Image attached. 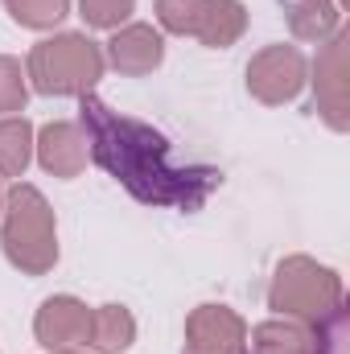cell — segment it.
<instances>
[{
	"label": "cell",
	"instance_id": "obj_16",
	"mask_svg": "<svg viewBox=\"0 0 350 354\" xmlns=\"http://www.w3.org/2000/svg\"><path fill=\"white\" fill-rule=\"evenodd\" d=\"M4 8L25 29H54L71 12V0H4Z\"/></svg>",
	"mask_w": 350,
	"mask_h": 354
},
{
	"label": "cell",
	"instance_id": "obj_4",
	"mask_svg": "<svg viewBox=\"0 0 350 354\" xmlns=\"http://www.w3.org/2000/svg\"><path fill=\"white\" fill-rule=\"evenodd\" d=\"M103 50L87 33H54L29 50L25 79L42 95H87L103 79Z\"/></svg>",
	"mask_w": 350,
	"mask_h": 354
},
{
	"label": "cell",
	"instance_id": "obj_14",
	"mask_svg": "<svg viewBox=\"0 0 350 354\" xmlns=\"http://www.w3.org/2000/svg\"><path fill=\"white\" fill-rule=\"evenodd\" d=\"M136 338V317L124 305H99L91 309V338L87 346L99 354H120L132 346Z\"/></svg>",
	"mask_w": 350,
	"mask_h": 354
},
{
	"label": "cell",
	"instance_id": "obj_12",
	"mask_svg": "<svg viewBox=\"0 0 350 354\" xmlns=\"http://www.w3.org/2000/svg\"><path fill=\"white\" fill-rule=\"evenodd\" d=\"M248 354H317V334L301 322H264L248 338Z\"/></svg>",
	"mask_w": 350,
	"mask_h": 354
},
{
	"label": "cell",
	"instance_id": "obj_15",
	"mask_svg": "<svg viewBox=\"0 0 350 354\" xmlns=\"http://www.w3.org/2000/svg\"><path fill=\"white\" fill-rule=\"evenodd\" d=\"M33 161V128L25 115L0 120V177H21Z\"/></svg>",
	"mask_w": 350,
	"mask_h": 354
},
{
	"label": "cell",
	"instance_id": "obj_8",
	"mask_svg": "<svg viewBox=\"0 0 350 354\" xmlns=\"http://www.w3.org/2000/svg\"><path fill=\"white\" fill-rule=\"evenodd\" d=\"M33 334L46 351H75L87 346L91 338V309L79 297H50L37 317H33Z\"/></svg>",
	"mask_w": 350,
	"mask_h": 354
},
{
	"label": "cell",
	"instance_id": "obj_22",
	"mask_svg": "<svg viewBox=\"0 0 350 354\" xmlns=\"http://www.w3.org/2000/svg\"><path fill=\"white\" fill-rule=\"evenodd\" d=\"M0 210H4V194H0Z\"/></svg>",
	"mask_w": 350,
	"mask_h": 354
},
{
	"label": "cell",
	"instance_id": "obj_10",
	"mask_svg": "<svg viewBox=\"0 0 350 354\" xmlns=\"http://www.w3.org/2000/svg\"><path fill=\"white\" fill-rule=\"evenodd\" d=\"M37 149V161L42 169L54 177H79L87 169V136L79 124H66V120H54L37 132L33 140Z\"/></svg>",
	"mask_w": 350,
	"mask_h": 354
},
{
	"label": "cell",
	"instance_id": "obj_13",
	"mask_svg": "<svg viewBox=\"0 0 350 354\" xmlns=\"http://www.w3.org/2000/svg\"><path fill=\"white\" fill-rule=\"evenodd\" d=\"M243 29H248V8L239 0H210L194 37L202 46H210V50H227V46H235L243 37Z\"/></svg>",
	"mask_w": 350,
	"mask_h": 354
},
{
	"label": "cell",
	"instance_id": "obj_2",
	"mask_svg": "<svg viewBox=\"0 0 350 354\" xmlns=\"http://www.w3.org/2000/svg\"><path fill=\"white\" fill-rule=\"evenodd\" d=\"M0 248L8 264L21 268L25 276H46L58 264V231H54V210L42 198L37 185L17 181L4 198V231Z\"/></svg>",
	"mask_w": 350,
	"mask_h": 354
},
{
	"label": "cell",
	"instance_id": "obj_19",
	"mask_svg": "<svg viewBox=\"0 0 350 354\" xmlns=\"http://www.w3.org/2000/svg\"><path fill=\"white\" fill-rule=\"evenodd\" d=\"M79 8L91 29H120L132 17L136 0H79Z\"/></svg>",
	"mask_w": 350,
	"mask_h": 354
},
{
	"label": "cell",
	"instance_id": "obj_11",
	"mask_svg": "<svg viewBox=\"0 0 350 354\" xmlns=\"http://www.w3.org/2000/svg\"><path fill=\"white\" fill-rule=\"evenodd\" d=\"M280 8H284V21L297 41L322 46L338 33V21H342V8L334 0H280Z\"/></svg>",
	"mask_w": 350,
	"mask_h": 354
},
{
	"label": "cell",
	"instance_id": "obj_5",
	"mask_svg": "<svg viewBox=\"0 0 350 354\" xmlns=\"http://www.w3.org/2000/svg\"><path fill=\"white\" fill-rule=\"evenodd\" d=\"M301 87H305V58L297 46H264L248 62V91L268 107L297 99Z\"/></svg>",
	"mask_w": 350,
	"mask_h": 354
},
{
	"label": "cell",
	"instance_id": "obj_3",
	"mask_svg": "<svg viewBox=\"0 0 350 354\" xmlns=\"http://www.w3.org/2000/svg\"><path fill=\"white\" fill-rule=\"evenodd\" d=\"M268 305L301 326H330L342 313V280L338 272L309 256H288L276 268L272 288H268Z\"/></svg>",
	"mask_w": 350,
	"mask_h": 354
},
{
	"label": "cell",
	"instance_id": "obj_20",
	"mask_svg": "<svg viewBox=\"0 0 350 354\" xmlns=\"http://www.w3.org/2000/svg\"><path fill=\"white\" fill-rule=\"evenodd\" d=\"M54 354H83V351H54Z\"/></svg>",
	"mask_w": 350,
	"mask_h": 354
},
{
	"label": "cell",
	"instance_id": "obj_21",
	"mask_svg": "<svg viewBox=\"0 0 350 354\" xmlns=\"http://www.w3.org/2000/svg\"><path fill=\"white\" fill-rule=\"evenodd\" d=\"M334 4H338V8H347V0H334Z\"/></svg>",
	"mask_w": 350,
	"mask_h": 354
},
{
	"label": "cell",
	"instance_id": "obj_1",
	"mask_svg": "<svg viewBox=\"0 0 350 354\" xmlns=\"http://www.w3.org/2000/svg\"><path fill=\"white\" fill-rule=\"evenodd\" d=\"M83 136L99 169L116 177L132 198L149 206L198 210L219 185L214 169H185L169 153V140L140 120L111 111L103 99L83 95Z\"/></svg>",
	"mask_w": 350,
	"mask_h": 354
},
{
	"label": "cell",
	"instance_id": "obj_9",
	"mask_svg": "<svg viewBox=\"0 0 350 354\" xmlns=\"http://www.w3.org/2000/svg\"><path fill=\"white\" fill-rule=\"evenodd\" d=\"M120 75L128 79H140V75H153L165 58V41L153 25H124L116 29V37L107 41V54H103Z\"/></svg>",
	"mask_w": 350,
	"mask_h": 354
},
{
	"label": "cell",
	"instance_id": "obj_6",
	"mask_svg": "<svg viewBox=\"0 0 350 354\" xmlns=\"http://www.w3.org/2000/svg\"><path fill=\"white\" fill-rule=\"evenodd\" d=\"M313 95H317V115L334 128H350V79H347V33H334L322 41V54L313 62Z\"/></svg>",
	"mask_w": 350,
	"mask_h": 354
},
{
	"label": "cell",
	"instance_id": "obj_18",
	"mask_svg": "<svg viewBox=\"0 0 350 354\" xmlns=\"http://www.w3.org/2000/svg\"><path fill=\"white\" fill-rule=\"evenodd\" d=\"M25 99H29V83H25L21 62L0 54V115L21 111V107H25Z\"/></svg>",
	"mask_w": 350,
	"mask_h": 354
},
{
	"label": "cell",
	"instance_id": "obj_7",
	"mask_svg": "<svg viewBox=\"0 0 350 354\" xmlns=\"http://www.w3.org/2000/svg\"><path fill=\"white\" fill-rule=\"evenodd\" d=\"M185 354H248V326L227 305H198L185 322Z\"/></svg>",
	"mask_w": 350,
	"mask_h": 354
},
{
	"label": "cell",
	"instance_id": "obj_17",
	"mask_svg": "<svg viewBox=\"0 0 350 354\" xmlns=\"http://www.w3.org/2000/svg\"><path fill=\"white\" fill-rule=\"evenodd\" d=\"M210 0H157V21L165 33H177V37H194L198 33V21L206 12Z\"/></svg>",
	"mask_w": 350,
	"mask_h": 354
}]
</instances>
